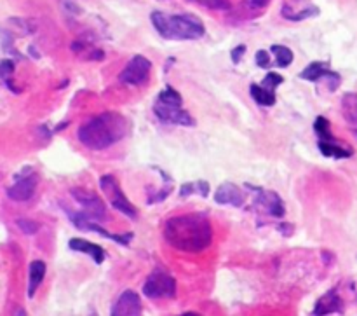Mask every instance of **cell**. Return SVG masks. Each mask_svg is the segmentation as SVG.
<instances>
[{"mask_svg":"<svg viewBox=\"0 0 357 316\" xmlns=\"http://www.w3.org/2000/svg\"><path fill=\"white\" fill-rule=\"evenodd\" d=\"M164 240L174 250L199 254L213 241L211 220L206 213H187L171 217L164 222Z\"/></svg>","mask_w":357,"mask_h":316,"instance_id":"obj_1","label":"cell"},{"mask_svg":"<svg viewBox=\"0 0 357 316\" xmlns=\"http://www.w3.org/2000/svg\"><path fill=\"white\" fill-rule=\"evenodd\" d=\"M128 119L121 112H101L80 124L77 138L86 149L105 150L128 135Z\"/></svg>","mask_w":357,"mask_h":316,"instance_id":"obj_2","label":"cell"},{"mask_svg":"<svg viewBox=\"0 0 357 316\" xmlns=\"http://www.w3.org/2000/svg\"><path fill=\"white\" fill-rule=\"evenodd\" d=\"M153 28L167 41H197L204 37V23L194 14H167L153 10L150 14Z\"/></svg>","mask_w":357,"mask_h":316,"instance_id":"obj_3","label":"cell"},{"mask_svg":"<svg viewBox=\"0 0 357 316\" xmlns=\"http://www.w3.org/2000/svg\"><path fill=\"white\" fill-rule=\"evenodd\" d=\"M153 114L164 124L194 126L195 121L183 108V98L173 86H166L155 98Z\"/></svg>","mask_w":357,"mask_h":316,"instance_id":"obj_4","label":"cell"},{"mask_svg":"<svg viewBox=\"0 0 357 316\" xmlns=\"http://www.w3.org/2000/svg\"><path fill=\"white\" fill-rule=\"evenodd\" d=\"M314 131L317 135V147L324 157H333V159H347L354 156V149L345 145L338 138L331 135V124L324 115L314 121Z\"/></svg>","mask_w":357,"mask_h":316,"instance_id":"obj_5","label":"cell"},{"mask_svg":"<svg viewBox=\"0 0 357 316\" xmlns=\"http://www.w3.org/2000/svg\"><path fill=\"white\" fill-rule=\"evenodd\" d=\"M100 187L101 191L105 192V196H107L108 203H110L115 210L124 213V215L131 220L138 219V210H136L135 205L129 201L128 196L122 192L121 184H119V180L115 178V175H103V177H100Z\"/></svg>","mask_w":357,"mask_h":316,"instance_id":"obj_6","label":"cell"},{"mask_svg":"<svg viewBox=\"0 0 357 316\" xmlns=\"http://www.w3.org/2000/svg\"><path fill=\"white\" fill-rule=\"evenodd\" d=\"M143 294L149 299H171L176 296V280L164 269H153L143 285Z\"/></svg>","mask_w":357,"mask_h":316,"instance_id":"obj_7","label":"cell"},{"mask_svg":"<svg viewBox=\"0 0 357 316\" xmlns=\"http://www.w3.org/2000/svg\"><path fill=\"white\" fill-rule=\"evenodd\" d=\"M246 191L251 194L253 199V210H260V212L268 213L272 217H284L286 208L284 203H282L281 196L274 191H267V189L257 187V185L246 184Z\"/></svg>","mask_w":357,"mask_h":316,"instance_id":"obj_8","label":"cell"},{"mask_svg":"<svg viewBox=\"0 0 357 316\" xmlns=\"http://www.w3.org/2000/svg\"><path fill=\"white\" fill-rule=\"evenodd\" d=\"M65 212H66V215H68V219L72 220L73 226H75L77 229H80V231L98 233V234H101V236L108 238V240L115 241V243L124 245V247H128V245L132 241V238H135V234H132V233H126V234L108 233L107 229H103V227L100 226V222H94V220L89 219V217H87L84 212H73V210L66 208V206H65Z\"/></svg>","mask_w":357,"mask_h":316,"instance_id":"obj_9","label":"cell"},{"mask_svg":"<svg viewBox=\"0 0 357 316\" xmlns=\"http://www.w3.org/2000/svg\"><path fill=\"white\" fill-rule=\"evenodd\" d=\"M70 194L82 206V212L94 222H103L107 219V205L94 191H89L86 187H73Z\"/></svg>","mask_w":357,"mask_h":316,"instance_id":"obj_10","label":"cell"},{"mask_svg":"<svg viewBox=\"0 0 357 316\" xmlns=\"http://www.w3.org/2000/svg\"><path fill=\"white\" fill-rule=\"evenodd\" d=\"M152 72V62L142 55L132 56L119 76V80L126 86H145Z\"/></svg>","mask_w":357,"mask_h":316,"instance_id":"obj_11","label":"cell"},{"mask_svg":"<svg viewBox=\"0 0 357 316\" xmlns=\"http://www.w3.org/2000/svg\"><path fill=\"white\" fill-rule=\"evenodd\" d=\"M16 182L7 189V196L9 199L17 203L28 201V199L33 198L35 191H37V184H38V177L37 173L28 168V170H23V173L16 175Z\"/></svg>","mask_w":357,"mask_h":316,"instance_id":"obj_12","label":"cell"},{"mask_svg":"<svg viewBox=\"0 0 357 316\" xmlns=\"http://www.w3.org/2000/svg\"><path fill=\"white\" fill-rule=\"evenodd\" d=\"M300 79L310 80V82H317V80H321V79H328L330 80L331 91L337 89L342 82V77L338 76L337 72H333V70H330L328 63H324V62L310 63L309 66H305V69L302 70V73H300Z\"/></svg>","mask_w":357,"mask_h":316,"instance_id":"obj_13","label":"cell"},{"mask_svg":"<svg viewBox=\"0 0 357 316\" xmlns=\"http://www.w3.org/2000/svg\"><path fill=\"white\" fill-rule=\"evenodd\" d=\"M110 316H142V299L135 290H124L112 304Z\"/></svg>","mask_w":357,"mask_h":316,"instance_id":"obj_14","label":"cell"},{"mask_svg":"<svg viewBox=\"0 0 357 316\" xmlns=\"http://www.w3.org/2000/svg\"><path fill=\"white\" fill-rule=\"evenodd\" d=\"M215 201L218 205H227V206H236V208H241L246 203V194H244L243 189L236 184H230V182H225V184L220 185L215 192Z\"/></svg>","mask_w":357,"mask_h":316,"instance_id":"obj_15","label":"cell"},{"mask_svg":"<svg viewBox=\"0 0 357 316\" xmlns=\"http://www.w3.org/2000/svg\"><path fill=\"white\" fill-rule=\"evenodd\" d=\"M333 313H344V301L338 296L337 290H330L319 297L314 308V316H328Z\"/></svg>","mask_w":357,"mask_h":316,"instance_id":"obj_16","label":"cell"},{"mask_svg":"<svg viewBox=\"0 0 357 316\" xmlns=\"http://www.w3.org/2000/svg\"><path fill=\"white\" fill-rule=\"evenodd\" d=\"M68 247L70 250L89 255L96 264H103L105 259H107V252H105L103 247H100L96 243H91L87 240H82V238H73V240H70Z\"/></svg>","mask_w":357,"mask_h":316,"instance_id":"obj_17","label":"cell"},{"mask_svg":"<svg viewBox=\"0 0 357 316\" xmlns=\"http://www.w3.org/2000/svg\"><path fill=\"white\" fill-rule=\"evenodd\" d=\"M342 114L351 131L357 136V93H345L342 98Z\"/></svg>","mask_w":357,"mask_h":316,"instance_id":"obj_18","label":"cell"},{"mask_svg":"<svg viewBox=\"0 0 357 316\" xmlns=\"http://www.w3.org/2000/svg\"><path fill=\"white\" fill-rule=\"evenodd\" d=\"M319 14V7L312 6V3H305V6H289V3H284L282 6V16L289 21H303L307 17H314Z\"/></svg>","mask_w":357,"mask_h":316,"instance_id":"obj_19","label":"cell"},{"mask_svg":"<svg viewBox=\"0 0 357 316\" xmlns=\"http://www.w3.org/2000/svg\"><path fill=\"white\" fill-rule=\"evenodd\" d=\"M45 276V262L44 261H33L30 264V271H28V297L33 299L37 294L38 287L42 285Z\"/></svg>","mask_w":357,"mask_h":316,"instance_id":"obj_20","label":"cell"},{"mask_svg":"<svg viewBox=\"0 0 357 316\" xmlns=\"http://www.w3.org/2000/svg\"><path fill=\"white\" fill-rule=\"evenodd\" d=\"M192 194H199L201 198H208L209 196V184L206 180L197 182H185L180 185V198L185 199Z\"/></svg>","mask_w":357,"mask_h":316,"instance_id":"obj_21","label":"cell"},{"mask_svg":"<svg viewBox=\"0 0 357 316\" xmlns=\"http://www.w3.org/2000/svg\"><path fill=\"white\" fill-rule=\"evenodd\" d=\"M250 93L251 98H253L258 105H261V107H272V105L275 103V93L265 89L260 84H251Z\"/></svg>","mask_w":357,"mask_h":316,"instance_id":"obj_22","label":"cell"},{"mask_svg":"<svg viewBox=\"0 0 357 316\" xmlns=\"http://www.w3.org/2000/svg\"><path fill=\"white\" fill-rule=\"evenodd\" d=\"M72 51L75 52V55L84 56L86 59H96V62H101V59L105 58V52L101 51V49L86 44V42H73Z\"/></svg>","mask_w":357,"mask_h":316,"instance_id":"obj_23","label":"cell"},{"mask_svg":"<svg viewBox=\"0 0 357 316\" xmlns=\"http://www.w3.org/2000/svg\"><path fill=\"white\" fill-rule=\"evenodd\" d=\"M271 52L274 55V58H275V65L281 66V69H286V66L291 65L293 58H295V55H293L291 49L286 48V45H281V44L272 45Z\"/></svg>","mask_w":357,"mask_h":316,"instance_id":"obj_24","label":"cell"},{"mask_svg":"<svg viewBox=\"0 0 357 316\" xmlns=\"http://www.w3.org/2000/svg\"><path fill=\"white\" fill-rule=\"evenodd\" d=\"M13 73H14V62H13V59H2V62H0V79L3 80V84H6V86L9 87L10 91L17 93L16 86L10 82V79H13Z\"/></svg>","mask_w":357,"mask_h":316,"instance_id":"obj_25","label":"cell"},{"mask_svg":"<svg viewBox=\"0 0 357 316\" xmlns=\"http://www.w3.org/2000/svg\"><path fill=\"white\" fill-rule=\"evenodd\" d=\"M192 3H197V6L208 7L213 10H229L232 7L230 0H188Z\"/></svg>","mask_w":357,"mask_h":316,"instance_id":"obj_26","label":"cell"},{"mask_svg":"<svg viewBox=\"0 0 357 316\" xmlns=\"http://www.w3.org/2000/svg\"><path fill=\"white\" fill-rule=\"evenodd\" d=\"M282 76L281 73H275V72H268L267 76H265V79L261 80L260 86L265 87V89L272 91V93H275V89H278V86H281L282 84Z\"/></svg>","mask_w":357,"mask_h":316,"instance_id":"obj_27","label":"cell"},{"mask_svg":"<svg viewBox=\"0 0 357 316\" xmlns=\"http://www.w3.org/2000/svg\"><path fill=\"white\" fill-rule=\"evenodd\" d=\"M171 191H173V182H167V184H164L162 187H160L159 192H152V194H149V205H153V203H160L164 201V199L167 198V196L171 194Z\"/></svg>","mask_w":357,"mask_h":316,"instance_id":"obj_28","label":"cell"},{"mask_svg":"<svg viewBox=\"0 0 357 316\" xmlns=\"http://www.w3.org/2000/svg\"><path fill=\"white\" fill-rule=\"evenodd\" d=\"M16 226L20 227L21 233L28 234V236H30V234L38 233V227H40L35 220H30V219H17Z\"/></svg>","mask_w":357,"mask_h":316,"instance_id":"obj_29","label":"cell"},{"mask_svg":"<svg viewBox=\"0 0 357 316\" xmlns=\"http://www.w3.org/2000/svg\"><path fill=\"white\" fill-rule=\"evenodd\" d=\"M255 59H257V65L260 66V69H268L271 66V56H268V51H264V49H260V51H257V55H255Z\"/></svg>","mask_w":357,"mask_h":316,"instance_id":"obj_30","label":"cell"},{"mask_svg":"<svg viewBox=\"0 0 357 316\" xmlns=\"http://www.w3.org/2000/svg\"><path fill=\"white\" fill-rule=\"evenodd\" d=\"M246 3L248 7H250V9H258V10H261V9H265V7L268 6V3H271V0H246Z\"/></svg>","mask_w":357,"mask_h":316,"instance_id":"obj_31","label":"cell"},{"mask_svg":"<svg viewBox=\"0 0 357 316\" xmlns=\"http://www.w3.org/2000/svg\"><path fill=\"white\" fill-rule=\"evenodd\" d=\"M246 52V45H237L236 49H232V52H230V56H232V62L234 63H239L241 59H243V55Z\"/></svg>","mask_w":357,"mask_h":316,"instance_id":"obj_32","label":"cell"},{"mask_svg":"<svg viewBox=\"0 0 357 316\" xmlns=\"http://www.w3.org/2000/svg\"><path fill=\"white\" fill-rule=\"evenodd\" d=\"M278 229L281 231L284 236H289V234L293 233V226H289V224H281V226H278Z\"/></svg>","mask_w":357,"mask_h":316,"instance_id":"obj_33","label":"cell"},{"mask_svg":"<svg viewBox=\"0 0 357 316\" xmlns=\"http://www.w3.org/2000/svg\"><path fill=\"white\" fill-rule=\"evenodd\" d=\"M13 316H26V311H24L23 308H17V310L14 311Z\"/></svg>","mask_w":357,"mask_h":316,"instance_id":"obj_34","label":"cell"},{"mask_svg":"<svg viewBox=\"0 0 357 316\" xmlns=\"http://www.w3.org/2000/svg\"><path fill=\"white\" fill-rule=\"evenodd\" d=\"M180 316H201V315L194 313V311H188V313H183V315H180Z\"/></svg>","mask_w":357,"mask_h":316,"instance_id":"obj_35","label":"cell"},{"mask_svg":"<svg viewBox=\"0 0 357 316\" xmlns=\"http://www.w3.org/2000/svg\"><path fill=\"white\" fill-rule=\"evenodd\" d=\"M93 316H94V315H93Z\"/></svg>","mask_w":357,"mask_h":316,"instance_id":"obj_36","label":"cell"}]
</instances>
